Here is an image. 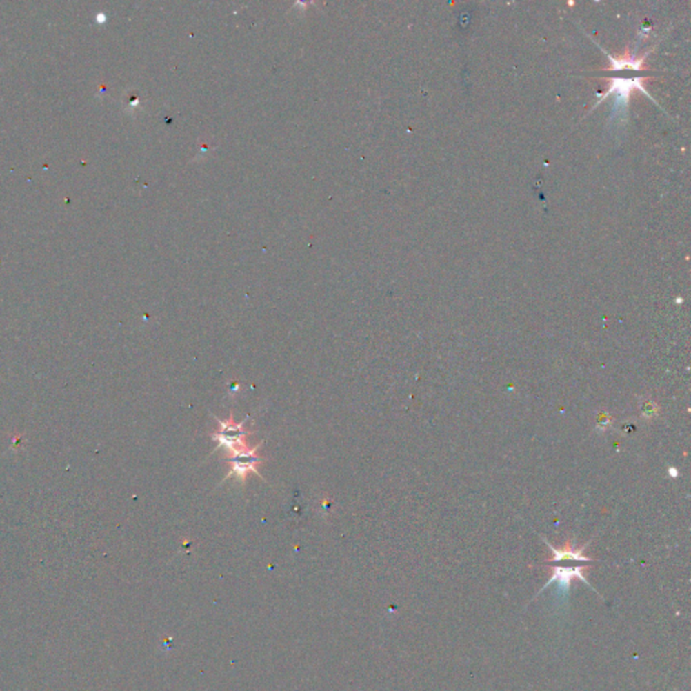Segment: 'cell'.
<instances>
[{
  "label": "cell",
  "mask_w": 691,
  "mask_h": 691,
  "mask_svg": "<svg viewBox=\"0 0 691 691\" xmlns=\"http://www.w3.org/2000/svg\"><path fill=\"white\" fill-rule=\"evenodd\" d=\"M215 420L218 421L219 427L210 437H211V439L218 441V445L212 451V454L217 452L220 448H223L226 451V454H230V452H232L235 450H239V448L250 445L249 441H248V437L252 435L254 432L245 430V424L249 420V416L243 421H241L238 424L234 420V413L232 412L230 413V416H228L227 420H220L219 417H217V416H215Z\"/></svg>",
  "instance_id": "obj_2"
},
{
  "label": "cell",
  "mask_w": 691,
  "mask_h": 691,
  "mask_svg": "<svg viewBox=\"0 0 691 691\" xmlns=\"http://www.w3.org/2000/svg\"><path fill=\"white\" fill-rule=\"evenodd\" d=\"M659 413V407L652 403V401H647L644 405H643V412H641V417L644 420H651L654 417H657V414Z\"/></svg>",
  "instance_id": "obj_6"
},
{
  "label": "cell",
  "mask_w": 691,
  "mask_h": 691,
  "mask_svg": "<svg viewBox=\"0 0 691 691\" xmlns=\"http://www.w3.org/2000/svg\"><path fill=\"white\" fill-rule=\"evenodd\" d=\"M544 543L548 545L550 551L552 552V562H565V561H577V562H592L593 559L586 557L583 552L585 550L588 548L589 543L585 544L583 547L581 548H575L574 547V543L575 540H571L568 541L565 545H563L562 548H555L554 545H551V543H548V540L544 539Z\"/></svg>",
  "instance_id": "obj_5"
},
{
  "label": "cell",
  "mask_w": 691,
  "mask_h": 691,
  "mask_svg": "<svg viewBox=\"0 0 691 691\" xmlns=\"http://www.w3.org/2000/svg\"><path fill=\"white\" fill-rule=\"evenodd\" d=\"M262 444H263V441L258 443L254 447L248 445V447L235 450L230 454H226V462L230 465V472L224 477L221 483L232 477L237 478L241 483H245L250 474H255L257 477L263 479V477L258 472L259 466L266 462V459H263L258 454Z\"/></svg>",
  "instance_id": "obj_1"
},
{
  "label": "cell",
  "mask_w": 691,
  "mask_h": 691,
  "mask_svg": "<svg viewBox=\"0 0 691 691\" xmlns=\"http://www.w3.org/2000/svg\"><path fill=\"white\" fill-rule=\"evenodd\" d=\"M589 567L588 565H575V567H562V565H557V567H552V574L548 579V582L540 589L539 594L545 590L550 585H552L554 582L558 583V590L561 593V596L563 597H567L568 596V592H570V588H571V581L572 579H579L582 581L585 585H588L592 590H594L598 594L597 590L589 583L588 578H586V574L585 571L588 570Z\"/></svg>",
  "instance_id": "obj_4"
},
{
  "label": "cell",
  "mask_w": 691,
  "mask_h": 691,
  "mask_svg": "<svg viewBox=\"0 0 691 691\" xmlns=\"http://www.w3.org/2000/svg\"><path fill=\"white\" fill-rule=\"evenodd\" d=\"M668 475H670L671 478H677V477L679 475V472H678V469H677V468H668Z\"/></svg>",
  "instance_id": "obj_8"
},
{
  "label": "cell",
  "mask_w": 691,
  "mask_h": 691,
  "mask_svg": "<svg viewBox=\"0 0 691 691\" xmlns=\"http://www.w3.org/2000/svg\"><path fill=\"white\" fill-rule=\"evenodd\" d=\"M612 425V417L609 413H603L598 417L597 427L596 430L597 431H606L609 427Z\"/></svg>",
  "instance_id": "obj_7"
},
{
  "label": "cell",
  "mask_w": 691,
  "mask_h": 691,
  "mask_svg": "<svg viewBox=\"0 0 691 691\" xmlns=\"http://www.w3.org/2000/svg\"><path fill=\"white\" fill-rule=\"evenodd\" d=\"M609 80H610L609 90L605 94H599L597 104H599L603 99H606L609 94H614V97H616L614 111L616 112L619 110H624V111L627 110L629 97L634 90H639V91L647 94L650 99H652L650 92L643 86V81L645 80L644 76H632V77H613L612 76V77H609Z\"/></svg>",
  "instance_id": "obj_3"
}]
</instances>
